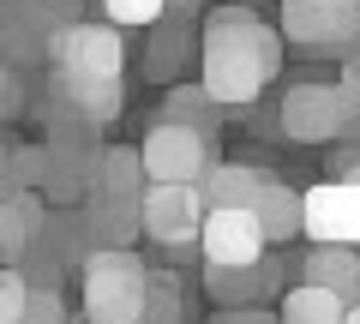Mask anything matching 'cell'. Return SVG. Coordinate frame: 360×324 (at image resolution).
I'll return each mask as SVG.
<instances>
[{
	"instance_id": "33",
	"label": "cell",
	"mask_w": 360,
	"mask_h": 324,
	"mask_svg": "<svg viewBox=\"0 0 360 324\" xmlns=\"http://www.w3.org/2000/svg\"><path fill=\"white\" fill-rule=\"evenodd\" d=\"M198 13H205V0H162V18H168V25H193Z\"/></svg>"
},
{
	"instance_id": "35",
	"label": "cell",
	"mask_w": 360,
	"mask_h": 324,
	"mask_svg": "<svg viewBox=\"0 0 360 324\" xmlns=\"http://www.w3.org/2000/svg\"><path fill=\"white\" fill-rule=\"evenodd\" d=\"M342 84H348V91H354V96H360V48H354V54H348V78H342Z\"/></svg>"
},
{
	"instance_id": "8",
	"label": "cell",
	"mask_w": 360,
	"mask_h": 324,
	"mask_svg": "<svg viewBox=\"0 0 360 324\" xmlns=\"http://www.w3.org/2000/svg\"><path fill=\"white\" fill-rule=\"evenodd\" d=\"M342 96H348V84H288L283 91V132L295 144L342 138Z\"/></svg>"
},
{
	"instance_id": "11",
	"label": "cell",
	"mask_w": 360,
	"mask_h": 324,
	"mask_svg": "<svg viewBox=\"0 0 360 324\" xmlns=\"http://www.w3.org/2000/svg\"><path fill=\"white\" fill-rule=\"evenodd\" d=\"M283 288V259L264 252L258 264H240V271H222V264H205V294L217 300L222 312H240V306H258L264 294Z\"/></svg>"
},
{
	"instance_id": "28",
	"label": "cell",
	"mask_w": 360,
	"mask_h": 324,
	"mask_svg": "<svg viewBox=\"0 0 360 324\" xmlns=\"http://www.w3.org/2000/svg\"><path fill=\"white\" fill-rule=\"evenodd\" d=\"M186 30H193V25H168V18H162V42H156V54L144 60V72H150V78H168V72H174V60H180V42H186Z\"/></svg>"
},
{
	"instance_id": "34",
	"label": "cell",
	"mask_w": 360,
	"mask_h": 324,
	"mask_svg": "<svg viewBox=\"0 0 360 324\" xmlns=\"http://www.w3.org/2000/svg\"><path fill=\"white\" fill-rule=\"evenodd\" d=\"M210 324H276V318H270L264 306H240V312H217Z\"/></svg>"
},
{
	"instance_id": "3",
	"label": "cell",
	"mask_w": 360,
	"mask_h": 324,
	"mask_svg": "<svg viewBox=\"0 0 360 324\" xmlns=\"http://www.w3.org/2000/svg\"><path fill=\"white\" fill-rule=\"evenodd\" d=\"M49 72L54 84H103V78H127V42L103 18H78L60 37H49Z\"/></svg>"
},
{
	"instance_id": "20",
	"label": "cell",
	"mask_w": 360,
	"mask_h": 324,
	"mask_svg": "<svg viewBox=\"0 0 360 324\" xmlns=\"http://www.w3.org/2000/svg\"><path fill=\"white\" fill-rule=\"evenodd\" d=\"M0 66H13V72H30V66H49V37L25 18L13 25H0Z\"/></svg>"
},
{
	"instance_id": "32",
	"label": "cell",
	"mask_w": 360,
	"mask_h": 324,
	"mask_svg": "<svg viewBox=\"0 0 360 324\" xmlns=\"http://www.w3.org/2000/svg\"><path fill=\"white\" fill-rule=\"evenodd\" d=\"M13 150H18V138H6V132H0V205L13 198Z\"/></svg>"
},
{
	"instance_id": "21",
	"label": "cell",
	"mask_w": 360,
	"mask_h": 324,
	"mask_svg": "<svg viewBox=\"0 0 360 324\" xmlns=\"http://www.w3.org/2000/svg\"><path fill=\"white\" fill-rule=\"evenodd\" d=\"M186 318V288L174 271H144V324H180Z\"/></svg>"
},
{
	"instance_id": "12",
	"label": "cell",
	"mask_w": 360,
	"mask_h": 324,
	"mask_svg": "<svg viewBox=\"0 0 360 324\" xmlns=\"http://www.w3.org/2000/svg\"><path fill=\"white\" fill-rule=\"evenodd\" d=\"M84 222H90V240L96 247L132 252V240L144 234V193H90Z\"/></svg>"
},
{
	"instance_id": "16",
	"label": "cell",
	"mask_w": 360,
	"mask_h": 324,
	"mask_svg": "<svg viewBox=\"0 0 360 324\" xmlns=\"http://www.w3.org/2000/svg\"><path fill=\"white\" fill-rule=\"evenodd\" d=\"M252 216H258V228H264V247H288L300 234V193L283 186V181H270L264 193H258Z\"/></svg>"
},
{
	"instance_id": "7",
	"label": "cell",
	"mask_w": 360,
	"mask_h": 324,
	"mask_svg": "<svg viewBox=\"0 0 360 324\" xmlns=\"http://www.w3.org/2000/svg\"><path fill=\"white\" fill-rule=\"evenodd\" d=\"M198 228H205V198L198 186H144V234L168 252L198 247Z\"/></svg>"
},
{
	"instance_id": "26",
	"label": "cell",
	"mask_w": 360,
	"mask_h": 324,
	"mask_svg": "<svg viewBox=\"0 0 360 324\" xmlns=\"http://www.w3.org/2000/svg\"><path fill=\"white\" fill-rule=\"evenodd\" d=\"M25 252H30L25 222H18L13 205H0V271H18V259H25Z\"/></svg>"
},
{
	"instance_id": "40",
	"label": "cell",
	"mask_w": 360,
	"mask_h": 324,
	"mask_svg": "<svg viewBox=\"0 0 360 324\" xmlns=\"http://www.w3.org/2000/svg\"><path fill=\"white\" fill-rule=\"evenodd\" d=\"M234 6H252V0H234Z\"/></svg>"
},
{
	"instance_id": "2",
	"label": "cell",
	"mask_w": 360,
	"mask_h": 324,
	"mask_svg": "<svg viewBox=\"0 0 360 324\" xmlns=\"http://www.w3.org/2000/svg\"><path fill=\"white\" fill-rule=\"evenodd\" d=\"M78 300H84V324H144V264L132 252L96 247L78 264Z\"/></svg>"
},
{
	"instance_id": "25",
	"label": "cell",
	"mask_w": 360,
	"mask_h": 324,
	"mask_svg": "<svg viewBox=\"0 0 360 324\" xmlns=\"http://www.w3.org/2000/svg\"><path fill=\"white\" fill-rule=\"evenodd\" d=\"M49 181V144H18L13 150V193H42Z\"/></svg>"
},
{
	"instance_id": "38",
	"label": "cell",
	"mask_w": 360,
	"mask_h": 324,
	"mask_svg": "<svg viewBox=\"0 0 360 324\" xmlns=\"http://www.w3.org/2000/svg\"><path fill=\"white\" fill-rule=\"evenodd\" d=\"M348 181H354V186H360V162H348Z\"/></svg>"
},
{
	"instance_id": "29",
	"label": "cell",
	"mask_w": 360,
	"mask_h": 324,
	"mask_svg": "<svg viewBox=\"0 0 360 324\" xmlns=\"http://www.w3.org/2000/svg\"><path fill=\"white\" fill-rule=\"evenodd\" d=\"M6 205L18 210V222H25L30 240H42V234H49V198H42V193H13Z\"/></svg>"
},
{
	"instance_id": "39",
	"label": "cell",
	"mask_w": 360,
	"mask_h": 324,
	"mask_svg": "<svg viewBox=\"0 0 360 324\" xmlns=\"http://www.w3.org/2000/svg\"><path fill=\"white\" fill-rule=\"evenodd\" d=\"M336 6H354V13H360V0H336Z\"/></svg>"
},
{
	"instance_id": "14",
	"label": "cell",
	"mask_w": 360,
	"mask_h": 324,
	"mask_svg": "<svg viewBox=\"0 0 360 324\" xmlns=\"http://www.w3.org/2000/svg\"><path fill=\"white\" fill-rule=\"evenodd\" d=\"M300 283L336 294L342 306H354V300H360V252H348V247H312L307 264H300Z\"/></svg>"
},
{
	"instance_id": "19",
	"label": "cell",
	"mask_w": 360,
	"mask_h": 324,
	"mask_svg": "<svg viewBox=\"0 0 360 324\" xmlns=\"http://www.w3.org/2000/svg\"><path fill=\"white\" fill-rule=\"evenodd\" d=\"M342 300L324 294V288H283V312H276V324H342Z\"/></svg>"
},
{
	"instance_id": "17",
	"label": "cell",
	"mask_w": 360,
	"mask_h": 324,
	"mask_svg": "<svg viewBox=\"0 0 360 324\" xmlns=\"http://www.w3.org/2000/svg\"><path fill=\"white\" fill-rule=\"evenodd\" d=\"M42 247L54 252V264H84L90 252H96L84 210H49V234H42Z\"/></svg>"
},
{
	"instance_id": "15",
	"label": "cell",
	"mask_w": 360,
	"mask_h": 324,
	"mask_svg": "<svg viewBox=\"0 0 360 324\" xmlns=\"http://www.w3.org/2000/svg\"><path fill=\"white\" fill-rule=\"evenodd\" d=\"M49 103L72 108L84 127H108V120H120V108H127V78H103V84H54Z\"/></svg>"
},
{
	"instance_id": "6",
	"label": "cell",
	"mask_w": 360,
	"mask_h": 324,
	"mask_svg": "<svg viewBox=\"0 0 360 324\" xmlns=\"http://www.w3.org/2000/svg\"><path fill=\"white\" fill-rule=\"evenodd\" d=\"M300 234L312 247H348L360 252V186L348 174L319 181L300 193Z\"/></svg>"
},
{
	"instance_id": "36",
	"label": "cell",
	"mask_w": 360,
	"mask_h": 324,
	"mask_svg": "<svg viewBox=\"0 0 360 324\" xmlns=\"http://www.w3.org/2000/svg\"><path fill=\"white\" fill-rule=\"evenodd\" d=\"M18 18V0H0V25H13Z\"/></svg>"
},
{
	"instance_id": "30",
	"label": "cell",
	"mask_w": 360,
	"mask_h": 324,
	"mask_svg": "<svg viewBox=\"0 0 360 324\" xmlns=\"http://www.w3.org/2000/svg\"><path fill=\"white\" fill-rule=\"evenodd\" d=\"M25 300H30V283L18 271H0V324H18Z\"/></svg>"
},
{
	"instance_id": "1",
	"label": "cell",
	"mask_w": 360,
	"mask_h": 324,
	"mask_svg": "<svg viewBox=\"0 0 360 324\" xmlns=\"http://www.w3.org/2000/svg\"><path fill=\"white\" fill-rule=\"evenodd\" d=\"M283 72V37L252 6H210L198 42V91L217 108H246L270 78Z\"/></svg>"
},
{
	"instance_id": "13",
	"label": "cell",
	"mask_w": 360,
	"mask_h": 324,
	"mask_svg": "<svg viewBox=\"0 0 360 324\" xmlns=\"http://www.w3.org/2000/svg\"><path fill=\"white\" fill-rule=\"evenodd\" d=\"M270 181H276V174L246 169V162H217V169L198 181V198H205V210H252Z\"/></svg>"
},
{
	"instance_id": "31",
	"label": "cell",
	"mask_w": 360,
	"mask_h": 324,
	"mask_svg": "<svg viewBox=\"0 0 360 324\" xmlns=\"http://www.w3.org/2000/svg\"><path fill=\"white\" fill-rule=\"evenodd\" d=\"M25 115V72L0 66V120H18Z\"/></svg>"
},
{
	"instance_id": "22",
	"label": "cell",
	"mask_w": 360,
	"mask_h": 324,
	"mask_svg": "<svg viewBox=\"0 0 360 324\" xmlns=\"http://www.w3.org/2000/svg\"><path fill=\"white\" fill-rule=\"evenodd\" d=\"M162 120H174V127H193V132H210V138H217V120H222V108L210 103V96L198 91V84H180V91L168 96Z\"/></svg>"
},
{
	"instance_id": "24",
	"label": "cell",
	"mask_w": 360,
	"mask_h": 324,
	"mask_svg": "<svg viewBox=\"0 0 360 324\" xmlns=\"http://www.w3.org/2000/svg\"><path fill=\"white\" fill-rule=\"evenodd\" d=\"M96 13H103V25H115V30H127V25L150 30V25H162V0H96Z\"/></svg>"
},
{
	"instance_id": "18",
	"label": "cell",
	"mask_w": 360,
	"mask_h": 324,
	"mask_svg": "<svg viewBox=\"0 0 360 324\" xmlns=\"http://www.w3.org/2000/svg\"><path fill=\"white\" fill-rule=\"evenodd\" d=\"M90 193H144V162H139V144H108L96 156V186Z\"/></svg>"
},
{
	"instance_id": "10",
	"label": "cell",
	"mask_w": 360,
	"mask_h": 324,
	"mask_svg": "<svg viewBox=\"0 0 360 324\" xmlns=\"http://www.w3.org/2000/svg\"><path fill=\"white\" fill-rule=\"evenodd\" d=\"M96 144H49V181H42V198L49 210H84L90 186H96Z\"/></svg>"
},
{
	"instance_id": "9",
	"label": "cell",
	"mask_w": 360,
	"mask_h": 324,
	"mask_svg": "<svg viewBox=\"0 0 360 324\" xmlns=\"http://www.w3.org/2000/svg\"><path fill=\"white\" fill-rule=\"evenodd\" d=\"M198 252L205 264H222V271H240V264L264 259V228H258L252 210H205V228H198Z\"/></svg>"
},
{
	"instance_id": "27",
	"label": "cell",
	"mask_w": 360,
	"mask_h": 324,
	"mask_svg": "<svg viewBox=\"0 0 360 324\" xmlns=\"http://www.w3.org/2000/svg\"><path fill=\"white\" fill-rule=\"evenodd\" d=\"M18 324H66L60 288H30V300H25V312H18Z\"/></svg>"
},
{
	"instance_id": "23",
	"label": "cell",
	"mask_w": 360,
	"mask_h": 324,
	"mask_svg": "<svg viewBox=\"0 0 360 324\" xmlns=\"http://www.w3.org/2000/svg\"><path fill=\"white\" fill-rule=\"evenodd\" d=\"M18 18H25V25H37L42 37H60L66 25H78V18H84V0H18Z\"/></svg>"
},
{
	"instance_id": "37",
	"label": "cell",
	"mask_w": 360,
	"mask_h": 324,
	"mask_svg": "<svg viewBox=\"0 0 360 324\" xmlns=\"http://www.w3.org/2000/svg\"><path fill=\"white\" fill-rule=\"evenodd\" d=\"M342 324H360V300H354V306H348V312H342Z\"/></svg>"
},
{
	"instance_id": "4",
	"label": "cell",
	"mask_w": 360,
	"mask_h": 324,
	"mask_svg": "<svg viewBox=\"0 0 360 324\" xmlns=\"http://www.w3.org/2000/svg\"><path fill=\"white\" fill-rule=\"evenodd\" d=\"M139 162H144V186H198L217 169V138L174 127V120H156L139 144Z\"/></svg>"
},
{
	"instance_id": "5",
	"label": "cell",
	"mask_w": 360,
	"mask_h": 324,
	"mask_svg": "<svg viewBox=\"0 0 360 324\" xmlns=\"http://www.w3.org/2000/svg\"><path fill=\"white\" fill-rule=\"evenodd\" d=\"M276 37L307 54H354L360 13L336 6V0H276Z\"/></svg>"
}]
</instances>
